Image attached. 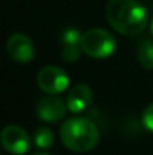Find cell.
Listing matches in <instances>:
<instances>
[{"instance_id": "1", "label": "cell", "mask_w": 153, "mask_h": 155, "mask_svg": "<svg viewBox=\"0 0 153 155\" xmlns=\"http://www.w3.org/2000/svg\"><path fill=\"white\" fill-rule=\"evenodd\" d=\"M105 17L110 26L125 35L137 36L147 26V9L138 0H110L105 8Z\"/></svg>"}, {"instance_id": "2", "label": "cell", "mask_w": 153, "mask_h": 155, "mask_svg": "<svg viewBox=\"0 0 153 155\" xmlns=\"http://www.w3.org/2000/svg\"><path fill=\"white\" fill-rule=\"evenodd\" d=\"M101 134L96 124L83 116L66 119L60 127V140L72 152H89L99 143Z\"/></svg>"}, {"instance_id": "3", "label": "cell", "mask_w": 153, "mask_h": 155, "mask_svg": "<svg viewBox=\"0 0 153 155\" xmlns=\"http://www.w3.org/2000/svg\"><path fill=\"white\" fill-rule=\"evenodd\" d=\"M117 42L113 33L105 29H90L81 36V50L93 59H107L116 51Z\"/></svg>"}, {"instance_id": "4", "label": "cell", "mask_w": 153, "mask_h": 155, "mask_svg": "<svg viewBox=\"0 0 153 155\" xmlns=\"http://www.w3.org/2000/svg\"><path fill=\"white\" fill-rule=\"evenodd\" d=\"M38 86L47 95H59L63 94L69 87V75L59 66L48 65L44 66L36 77Z\"/></svg>"}, {"instance_id": "5", "label": "cell", "mask_w": 153, "mask_h": 155, "mask_svg": "<svg viewBox=\"0 0 153 155\" xmlns=\"http://www.w3.org/2000/svg\"><path fill=\"white\" fill-rule=\"evenodd\" d=\"M2 146L12 155H24L30 149V137L27 131L18 125H8L0 133Z\"/></svg>"}, {"instance_id": "6", "label": "cell", "mask_w": 153, "mask_h": 155, "mask_svg": "<svg viewBox=\"0 0 153 155\" xmlns=\"http://www.w3.org/2000/svg\"><path fill=\"white\" fill-rule=\"evenodd\" d=\"M66 101H63L59 95H45L36 104V114L41 120L54 124L62 120L68 113Z\"/></svg>"}, {"instance_id": "7", "label": "cell", "mask_w": 153, "mask_h": 155, "mask_svg": "<svg viewBox=\"0 0 153 155\" xmlns=\"http://www.w3.org/2000/svg\"><path fill=\"white\" fill-rule=\"evenodd\" d=\"M6 51L11 56V59H14L15 62L29 63L35 57V45L27 35L14 33L9 36L6 42Z\"/></svg>"}, {"instance_id": "8", "label": "cell", "mask_w": 153, "mask_h": 155, "mask_svg": "<svg viewBox=\"0 0 153 155\" xmlns=\"http://www.w3.org/2000/svg\"><path fill=\"white\" fill-rule=\"evenodd\" d=\"M81 36L83 33L75 27H68L60 35V44H62V57L65 62L72 63L77 62L81 56Z\"/></svg>"}, {"instance_id": "9", "label": "cell", "mask_w": 153, "mask_h": 155, "mask_svg": "<svg viewBox=\"0 0 153 155\" xmlns=\"http://www.w3.org/2000/svg\"><path fill=\"white\" fill-rule=\"evenodd\" d=\"M92 101H93V91L90 89V86H87L84 83L72 86L66 95L68 110L71 113H75V114L89 108Z\"/></svg>"}, {"instance_id": "10", "label": "cell", "mask_w": 153, "mask_h": 155, "mask_svg": "<svg viewBox=\"0 0 153 155\" xmlns=\"http://www.w3.org/2000/svg\"><path fill=\"white\" fill-rule=\"evenodd\" d=\"M54 140H56L54 133L51 131L50 128H47V127H39L35 131V134H33V143H35V146L39 148V149H44V151L54 146Z\"/></svg>"}, {"instance_id": "11", "label": "cell", "mask_w": 153, "mask_h": 155, "mask_svg": "<svg viewBox=\"0 0 153 155\" xmlns=\"http://www.w3.org/2000/svg\"><path fill=\"white\" fill-rule=\"evenodd\" d=\"M137 57L143 68L153 69V41L150 39L143 41L137 50Z\"/></svg>"}, {"instance_id": "12", "label": "cell", "mask_w": 153, "mask_h": 155, "mask_svg": "<svg viewBox=\"0 0 153 155\" xmlns=\"http://www.w3.org/2000/svg\"><path fill=\"white\" fill-rule=\"evenodd\" d=\"M141 122L147 131L153 133V103H150L144 108V111L141 114Z\"/></svg>"}, {"instance_id": "13", "label": "cell", "mask_w": 153, "mask_h": 155, "mask_svg": "<svg viewBox=\"0 0 153 155\" xmlns=\"http://www.w3.org/2000/svg\"><path fill=\"white\" fill-rule=\"evenodd\" d=\"M32 155H50V154H47V152H36V154H32Z\"/></svg>"}, {"instance_id": "14", "label": "cell", "mask_w": 153, "mask_h": 155, "mask_svg": "<svg viewBox=\"0 0 153 155\" xmlns=\"http://www.w3.org/2000/svg\"><path fill=\"white\" fill-rule=\"evenodd\" d=\"M150 32H152V35H153V18H152V21H150Z\"/></svg>"}]
</instances>
